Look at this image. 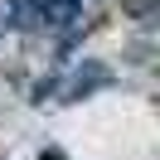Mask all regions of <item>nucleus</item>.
Segmentation results:
<instances>
[{
	"label": "nucleus",
	"instance_id": "f257e3e1",
	"mask_svg": "<svg viewBox=\"0 0 160 160\" xmlns=\"http://www.w3.org/2000/svg\"><path fill=\"white\" fill-rule=\"evenodd\" d=\"M78 15H82V5H78V0H44V5H39V20H44V24H53V29L73 24Z\"/></svg>",
	"mask_w": 160,
	"mask_h": 160
},
{
	"label": "nucleus",
	"instance_id": "f03ea898",
	"mask_svg": "<svg viewBox=\"0 0 160 160\" xmlns=\"http://www.w3.org/2000/svg\"><path fill=\"white\" fill-rule=\"evenodd\" d=\"M29 15H34V0H15V24H29Z\"/></svg>",
	"mask_w": 160,
	"mask_h": 160
}]
</instances>
